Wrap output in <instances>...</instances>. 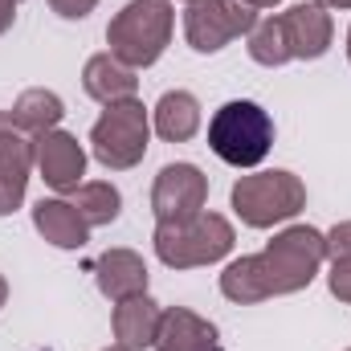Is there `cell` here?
<instances>
[{
  "instance_id": "3",
  "label": "cell",
  "mask_w": 351,
  "mask_h": 351,
  "mask_svg": "<svg viewBox=\"0 0 351 351\" xmlns=\"http://www.w3.org/2000/svg\"><path fill=\"white\" fill-rule=\"evenodd\" d=\"M274 143V119L258 102H225L208 123V147L233 168H258Z\"/></svg>"
},
{
  "instance_id": "23",
  "label": "cell",
  "mask_w": 351,
  "mask_h": 351,
  "mask_svg": "<svg viewBox=\"0 0 351 351\" xmlns=\"http://www.w3.org/2000/svg\"><path fill=\"white\" fill-rule=\"evenodd\" d=\"M16 4H21V0H0V33L12 25V16H16Z\"/></svg>"
},
{
  "instance_id": "14",
  "label": "cell",
  "mask_w": 351,
  "mask_h": 351,
  "mask_svg": "<svg viewBox=\"0 0 351 351\" xmlns=\"http://www.w3.org/2000/svg\"><path fill=\"white\" fill-rule=\"evenodd\" d=\"M160 319H164V311H160L147 294H131V298L114 302V339L131 351L156 348Z\"/></svg>"
},
{
  "instance_id": "26",
  "label": "cell",
  "mask_w": 351,
  "mask_h": 351,
  "mask_svg": "<svg viewBox=\"0 0 351 351\" xmlns=\"http://www.w3.org/2000/svg\"><path fill=\"white\" fill-rule=\"evenodd\" d=\"M4 298H8V282L0 278V306H4Z\"/></svg>"
},
{
  "instance_id": "16",
  "label": "cell",
  "mask_w": 351,
  "mask_h": 351,
  "mask_svg": "<svg viewBox=\"0 0 351 351\" xmlns=\"http://www.w3.org/2000/svg\"><path fill=\"white\" fill-rule=\"evenodd\" d=\"M82 86H86L90 98H98L102 106H110V102L135 98L139 78H135V70L123 66L119 58H110V53H94V58L86 62V70H82Z\"/></svg>"
},
{
  "instance_id": "6",
  "label": "cell",
  "mask_w": 351,
  "mask_h": 351,
  "mask_svg": "<svg viewBox=\"0 0 351 351\" xmlns=\"http://www.w3.org/2000/svg\"><path fill=\"white\" fill-rule=\"evenodd\" d=\"M306 204V188L294 172H254L233 184V208L250 229H269L290 221Z\"/></svg>"
},
{
  "instance_id": "7",
  "label": "cell",
  "mask_w": 351,
  "mask_h": 351,
  "mask_svg": "<svg viewBox=\"0 0 351 351\" xmlns=\"http://www.w3.org/2000/svg\"><path fill=\"white\" fill-rule=\"evenodd\" d=\"M258 8L245 0H192L184 12V37L196 53H217L241 33H254Z\"/></svg>"
},
{
  "instance_id": "8",
  "label": "cell",
  "mask_w": 351,
  "mask_h": 351,
  "mask_svg": "<svg viewBox=\"0 0 351 351\" xmlns=\"http://www.w3.org/2000/svg\"><path fill=\"white\" fill-rule=\"evenodd\" d=\"M204 196H208V180L192 164H168L156 176L152 188V213L160 225H180L192 221L196 213H204Z\"/></svg>"
},
{
  "instance_id": "19",
  "label": "cell",
  "mask_w": 351,
  "mask_h": 351,
  "mask_svg": "<svg viewBox=\"0 0 351 351\" xmlns=\"http://www.w3.org/2000/svg\"><path fill=\"white\" fill-rule=\"evenodd\" d=\"M74 208L86 217L90 229H98V225H110V221L119 217L123 196H119V188H114V184L94 180V184H78V188H74Z\"/></svg>"
},
{
  "instance_id": "20",
  "label": "cell",
  "mask_w": 351,
  "mask_h": 351,
  "mask_svg": "<svg viewBox=\"0 0 351 351\" xmlns=\"http://www.w3.org/2000/svg\"><path fill=\"white\" fill-rule=\"evenodd\" d=\"M250 58L258 66H286V45H282V29H278V16L258 21L254 33H250Z\"/></svg>"
},
{
  "instance_id": "27",
  "label": "cell",
  "mask_w": 351,
  "mask_h": 351,
  "mask_svg": "<svg viewBox=\"0 0 351 351\" xmlns=\"http://www.w3.org/2000/svg\"><path fill=\"white\" fill-rule=\"evenodd\" d=\"M106 351H131V348H123V343H114V348H106Z\"/></svg>"
},
{
  "instance_id": "9",
  "label": "cell",
  "mask_w": 351,
  "mask_h": 351,
  "mask_svg": "<svg viewBox=\"0 0 351 351\" xmlns=\"http://www.w3.org/2000/svg\"><path fill=\"white\" fill-rule=\"evenodd\" d=\"M33 164L41 168L45 184L53 192H74L82 184V172H86V152L74 135L66 131H45L33 139Z\"/></svg>"
},
{
  "instance_id": "25",
  "label": "cell",
  "mask_w": 351,
  "mask_h": 351,
  "mask_svg": "<svg viewBox=\"0 0 351 351\" xmlns=\"http://www.w3.org/2000/svg\"><path fill=\"white\" fill-rule=\"evenodd\" d=\"M245 4H254V8H274L278 0H245Z\"/></svg>"
},
{
  "instance_id": "18",
  "label": "cell",
  "mask_w": 351,
  "mask_h": 351,
  "mask_svg": "<svg viewBox=\"0 0 351 351\" xmlns=\"http://www.w3.org/2000/svg\"><path fill=\"white\" fill-rule=\"evenodd\" d=\"M62 114H66V106H62V98L53 94V90H25L21 98H16V106H12V127L16 131H29V135H45V131H53L58 123H62Z\"/></svg>"
},
{
  "instance_id": "24",
  "label": "cell",
  "mask_w": 351,
  "mask_h": 351,
  "mask_svg": "<svg viewBox=\"0 0 351 351\" xmlns=\"http://www.w3.org/2000/svg\"><path fill=\"white\" fill-rule=\"evenodd\" d=\"M319 8H351V0H315Z\"/></svg>"
},
{
  "instance_id": "5",
  "label": "cell",
  "mask_w": 351,
  "mask_h": 351,
  "mask_svg": "<svg viewBox=\"0 0 351 351\" xmlns=\"http://www.w3.org/2000/svg\"><path fill=\"white\" fill-rule=\"evenodd\" d=\"M147 110L139 98H123V102H110L102 110V119L94 123L90 131V147H94V160L102 168H114V172H127L143 160L147 152Z\"/></svg>"
},
{
  "instance_id": "30",
  "label": "cell",
  "mask_w": 351,
  "mask_h": 351,
  "mask_svg": "<svg viewBox=\"0 0 351 351\" xmlns=\"http://www.w3.org/2000/svg\"><path fill=\"white\" fill-rule=\"evenodd\" d=\"M348 351H351V348H348Z\"/></svg>"
},
{
  "instance_id": "15",
  "label": "cell",
  "mask_w": 351,
  "mask_h": 351,
  "mask_svg": "<svg viewBox=\"0 0 351 351\" xmlns=\"http://www.w3.org/2000/svg\"><path fill=\"white\" fill-rule=\"evenodd\" d=\"M33 225H37V233H41L49 245H58V250H82L86 237H90L86 217L74 208V200H41V204L33 208Z\"/></svg>"
},
{
  "instance_id": "11",
  "label": "cell",
  "mask_w": 351,
  "mask_h": 351,
  "mask_svg": "<svg viewBox=\"0 0 351 351\" xmlns=\"http://www.w3.org/2000/svg\"><path fill=\"white\" fill-rule=\"evenodd\" d=\"M29 168H33V143L25 139V131L12 127L8 114H0V217L21 208L29 188Z\"/></svg>"
},
{
  "instance_id": "13",
  "label": "cell",
  "mask_w": 351,
  "mask_h": 351,
  "mask_svg": "<svg viewBox=\"0 0 351 351\" xmlns=\"http://www.w3.org/2000/svg\"><path fill=\"white\" fill-rule=\"evenodd\" d=\"M94 278H98V290L110 302H123L131 294H147V265L131 250H106L94 262Z\"/></svg>"
},
{
  "instance_id": "2",
  "label": "cell",
  "mask_w": 351,
  "mask_h": 351,
  "mask_svg": "<svg viewBox=\"0 0 351 351\" xmlns=\"http://www.w3.org/2000/svg\"><path fill=\"white\" fill-rule=\"evenodd\" d=\"M168 41H172V0H131L106 25L110 58H119L131 70L156 66Z\"/></svg>"
},
{
  "instance_id": "17",
  "label": "cell",
  "mask_w": 351,
  "mask_h": 351,
  "mask_svg": "<svg viewBox=\"0 0 351 351\" xmlns=\"http://www.w3.org/2000/svg\"><path fill=\"white\" fill-rule=\"evenodd\" d=\"M200 127V102L188 90H168L156 102V131L168 143H188Z\"/></svg>"
},
{
  "instance_id": "4",
  "label": "cell",
  "mask_w": 351,
  "mask_h": 351,
  "mask_svg": "<svg viewBox=\"0 0 351 351\" xmlns=\"http://www.w3.org/2000/svg\"><path fill=\"white\" fill-rule=\"evenodd\" d=\"M233 250V225L221 213H196L180 225H156V254L172 269H196V265L221 262Z\"/></svg>"
},
{
  "instance_id": "29",
  "label": "cell",
  "mask_w": 351,
  "mask_h": 351,
  "mask_svg": "<svg viewBox=\"0 0 351 351\" xmlns=\"http://www.w3.org/2000/svg\"><path fill=\"white\" fill-rule=\"evenodd\" d=\"M188 4H192V0H188Z\"/></svg>"
},
{
  "instance_id": "12",
  "label": "cell",
  "mask_w": 351,
  "mask_h": 351,
  "mask_svg": "<svg viewBox=\"0 0 351 351\" xmlns=\"http://www.w3.org/2000/svg\"><path fill=\"white\" fill-rule=\"evenodd\" d=\"M156 351H221V343H217V327L208 319L192 315L188 306H168L160 319Z\"/></svg>"
},
{
  "instance_id": "21",
  "label": "cell",
  "mask_w": 351,
  "mask_h": 351,
  "mask_svg": "<svg viewBox=\"0 0 351 351\" xmlns=\"http://www.w3.org/2000/svg\"><path fill=\"white\" fill-rule=\"evenodd\" d=\"M327 282H331V294H335L339 302H351V254H335V258H331Z\"/></svg>"
},
{
  "instance_id": "22",
  "label": "cell",
  "mask_w": 351,
  "mask_h": 351,
  "mask_svg": "<svg viewBox=\"0 0 351 351\" xmlns=\"http://www.w3.org/2000/svg\"><path fill=\"white\" fill-rule=\"evenodd\" d=\"M49 4H53V12H58V16H66V21H82L98 0H49Z\"/></svg>"
},
{
  "instance_id": "28",
  "label": "cell",
  "mask_w": 351,
  "mask_h": 351,
  "mask_svg": "<svg viewBox=\"0 0 351 351\" xmlns=\"http://www.w3.org/2000/svg\"><path fill=\"white\" fill-rule=\"evenodd\" d=\"M348 58H351V33H348Z\"/></svg>"
},
{
  "instance_id": "1",
  "label": "cell",
  "mask_w": 351,
  "mask_h": 351,
  "mask_svg": "<svg viewBox=\"0 0 351 351\" xmlns=\"http://www.w3.org/2000/svg\"><path fill=\"white\" fill-rule=\"evenodd\" d=\"M323 258H327V237L311 225H294V229L278 233L262 254L225 265L221 294L241 306H254V302L278 298V294H298L315 282Z\"/></svg>"
},
{
  "instance_id": "10",
  "label": "cell",
  "mask_w": 351,
  "mask_h": 351,
  "mask_svg": "<svg viewBox=\"0 0 351 351\" xmlns=\"http://www.w3.org/2000/svg\"><path fill=\"white\" fill-rule=\"evenodd\" d=\"M278 29H282V45H286V58H323L331 49V16L319 8V4H294L286 12H278Z\"/></svg>"
}]
</instances>
